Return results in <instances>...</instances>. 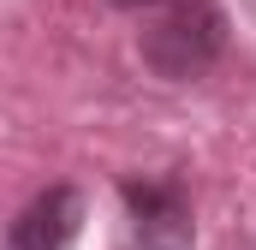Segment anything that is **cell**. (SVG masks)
<instances>
[{
  "instance_id": "obj_1",
  "label": "cell",
  "mask_w": 256,
  "mask_h": 250,
  "mask_svg": "<svg viewBox=\"0 0 256 250\" xmlns=\"http://www.w3.org/2000/svg\"><path fill=\"white\" fill-rule=\"evenodd\" d=\"M149 18L155 24L143 30V60L161 78H202L226 48V12L214 0H173Z\"/></svg>"
},
{
  "instance_id": "obj_2",
  "label": "cell",
  "mask_w": 256,
  "mask_h": 250,
  "mask_svg": "<svg viewBox=\"0 0 256 250\" xmlns=\"http://www.w3.org/2000/svg\"><path fill=\"white\" fill-rule=\"evenodd\" d=\"M78 226H84V196L72 185H54V190H42V196L12 220L6 250H72Z\"/></svg>"
},
{
  "instance_id": "obj_3",
  "label": "cell",
  "mask_w": 256,
  "mask_h": 250,
  "mask_svg": "<svg viewBox=\"0 0 256 250\" xmlns=\"http://www.w3.org/2000/svg\"><path fill=\"white\" fill-rule=\"evenodd\" d=\"M126 202H131V214H137V226H179V220H185V202H179V190L126 185Z\"/></svg>"
},
{
  "instance_id": "obj_4",
  "label": "cell",
  "mask_w": 256,
  "mask_h": 250,
  "mask_svg": "<svg viewBox=\"0 0 256 250\" xmlns=\"http://www.w3.org/2000/svg\"><path fill=\"white\" fill-rule=\"evenodd\" d=\"M108 6H120V12H161V6H173V0H108Z\"/></svg>"
}]
</instances>
